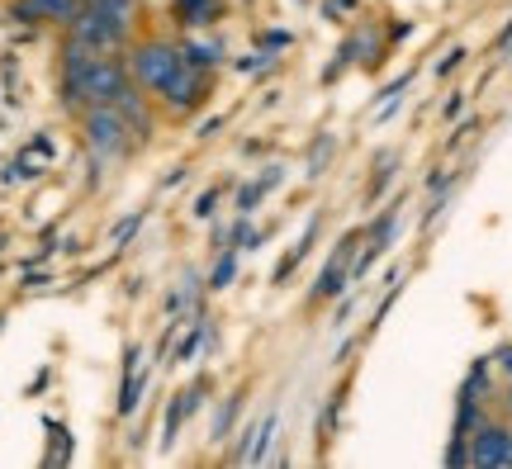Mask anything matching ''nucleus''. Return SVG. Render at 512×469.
Masks as SVG:
<instances>
[{
  "label": "nucleus",
  "mask_w": 512,
  "mask_h": 469,
  "mask_svg": "<svg viewBox=\"0 0 512 469\" xmlns=\"http://www.w3.org/2000/svg\"><path fill=\"white\" fill-rule=\"evenodd\" d=\"M81 138H86V147H91L95 162H119V157H128L133 143H138V138H133V128H128V119L114 105L81 109Z\"/></svg>",
  "instance_id": "f257e3e1"
},
{
  "label": "nucleus",
  "mask_w": 512,
  "mask_h": 469,
  "mask_svg": "<svg viewBox=\"0 0 512 469\" xmlns=\"http://www.w3.org/2000/svg\"><path fill=\"white\" fill-rule=\"evenodd\" d=\"M67 38L76 43H86L95 53H128V43H133V24L110 10H95V5H81L76 19L67 24Z\"/></svg>",
  "instance_id": "f03ea898"
},
{
  "label": "nucleus",
  "mask_w": 512,
  "mask_h": 469,
  "mask_svg": "<svg viewBox=\"0 0 512 469\" xmlns=\"http://www.w3.org/2000/svg\"><path fill=\"white\" fill-rule=\"evenodd\" d=\"M128 76L143 86V91H157L166 76L176 72V62H181V43L176 38H138V43H128Z\"/></svg>",
  "instance_id": "7ed1b4c3"
},
{
  "label": "nucleus",
  "mask_w": 512,
  "mask_h": 469,
  "mask_svg": "<svg viewBox=\"0 0 512 469\" xmlns=\"http://www.w3.org/2000/svg\"><path fill=\"white\" fill-rule=\"evenodd\" d=\"M157 100H162L166 114H176V119H185V114H195V109L204 105V95H209V72L204 67H195L190 57L181 53V62H176V72L166 76L162 86H157Z\"/></svg>",
  "instance_id": "20e7f679"
},
{
  "label": "nucleus",
  "mask_w": 512,
  "mask_h": 469,
  "mask_svg": "<svg viewBox=\"0 0 512 469\" xmlns=\"http://www.w3.org/2000/svg\"><path fill=\"white\" fill-rule=\"evenodd\" d=\"M470 465L475 469H512V422L484 417L470 436Z\"/></svg>",
  "instance_id": "39448f33"
},
{
  "label": "nucleus",
  "mask_w": 512,
  "mask_h": 469,
  "mask_svg": "<svg viewBox=\"0 0 512 469\" xmlns=\"http://www.w3.org/2000/svg\"><path fill=\"white\" fill-rule=\"evenodd\" d=\"M356 256H361V233L342 237L332 261L323 266V275H318V285H313V299H337V294L347 289V280L356 275Z\"/></svg>",
  "instance_id": "423d86ee"
},
{
  "label": "nucleus",
  "mask_w": 512,
  "mask_h": 469,
  "mask_svg": "<svg viewBox=\"0 0 512 469\" xmlns=\"http://www.w3.org/2000/svg\"><path fill=\"white\" fill-rule=\"evenodd\" d=\"M76 10H81V0H15L10 5V19L19 24H72Z\"/></svg>",
  "instance_id": "0eeeda50"
},
{
  "label": "nucleus",
  "mask_w": 512,
  "mask_h": 469,
  "mask_svg": "<svg viewBox=\"0 0 512 469\" xmlns=\"http://www.w3.org/2000/svg\"><path fill=\"white\" fill-rule=\"evenodd\" d=\"M110 105L128 119V128H133V138H138V143H147V138H152V105H147L143 86H138L133 76H128V86H124L119 95H114Z\"/></svg>",
  "instance_id": "6e6552de"
},
{
  "label": "nucleus",
  "mask_w": 512,
  "mask_h": 469,
  "mask_svg": "<svg viewBox=\"0 0 512 469\" xmlns=\"http://www.w3.org/2000/svg\"><path fill=\"white\" fill-rule=\"evenodd\" d=\"M223 0H176V24H185V29H214L223 19Z\"/></svg>",
  "instance_id": "1a4fd4ad"
},
{
  "label": "nucleus",
  "mask_w": 512,
  "mask_h": 469,
  "mask_svg": "<svg viewBox=\"0 0 512 469\" xmlns=\"http://www.w3.org/2000/svg\"><path fill=\"white\" fill-rule=\"evenodd\" d=\"M181 53L195 62V67H204V72H214L223 62V43L219 38H200V34H190V38H181Z\"/></svg>",
  "instance_id": "9d476101"
},
{
  "label": "nucleus",
  "mask_w": 512,
  "mask_h": 469,
  "mask_svg": "<svg viewBox=\"0 0 512 469\" xmlns=\"http://www.w3.org/2000/svg\"><path fill=\"white\" fill-rule=\"evenodd\" d=\"M138 361H143V356H138V351H128V370H124V398H119V413H133V408H138V398H143V389H147V365L143 370H138Z\"/></svg>",
  "instance_id": "9b49d317"
},
{
  "label": "nucleus",
  "mask_w": 512,
  "mask_h": 469,
  "mask_svg": "<svg viewBox=\"0 0 512 469\" xmlns=\"http://www.w3.org/2000/svg\"><path fill=\"white\" fill-rule=\"evenodd\" d=\"M200 408V389H185V394H176V403L166 408V427H162V441L171 446V436H176V427H185V417Z\"/></svg>",
  "instance_id": "f8f14e48"
},
{
  "label": "nucleus",
  "mask_w": 512,
  "mask_h": 469,
  "mask_svg": "<svg viewBox=\"0 0 512 469\" xmlns=\"http://www.w3.org/2000/svg\"><path fill=\"white\" fill-rule=\"evenodd\" d=\"M465 394H475V398H484V403H494V361H479L470 375H465V384H460Z\"/></svg>",
  "instance_id": "ddd939ff"
},
{
  "label": "nucleus",
  "mask_w": 512,
  "mask_h": 469,
  "mask_svg": "<svg viewBox=\"0 0 512 469\" xmlns=\"http://www.w3.org/2000/svg\"><path fill=\"white\" fill-rule=\"evenodd\" d=\"M81 5H95V10H110V15L138 24V0H81Z\"/></svg>",
  "instance_id": "4468645a"
},
{
  "label": "nucleus",
  "mask_w": 512,
  "mask_h": 469,
  "mask_svg": "<svg viewBox=\"0 0 512 469\" xmlns=\"http://www.w3.org/2000/svg\"><path fill=\"white\" fill-rule=\"evenodd\" d=\"M275 181H280V171H271V176H266V181H261V185H247V190H242V195H238V209H242V214H252L256 204H261V195H266V190H271Z\"/></svg>",
  "instance_id": "2eb2a0df"
},
{
  "label": "nucleus",
  "mask_w": 512,
  "mask_h": 469,
  "mask_svg": "<svg viewBox=\"0 0 512 469\" xmlns=\"http://www.w3.org/2000/svg\"><path fill=\"white\" fill-rule=\"evenodd\" d=\"M238 408H242V394H233V398H223V413H214V436H228V427H233V417H238Z\"/></svg>",
  "instance_id": "dca6fc26"
},
{
  "label": "nucleus",
  "mask_w": 512,
  "mask_h": 469,
  "mask_svg": "<svg viewBox=\"0 0 512 469\" xmlns=\"http://www.w3.org/2000/svg\"><path fill=\"white\" fill-rule=\"evenodd\" d=\"M233 271H238V252H223V261L214 266V275H209V289H223L233 280Z\"/></svg>",
  "instance_id": "f3484780"
},
{
  "label": "nucleus",
  "mask_w": 512,
  "mask_h": 469,
  "mask_svg": "<svg viewBox=\"0 0 512 469\" xmlns=\"http://www.w3.org/2000/svg\"><path fill=\"white\" fill-rule=\"evenodd\" d=\"M446 465H470V441H465V436H451V446H446Z\"/></svg>",
  "instance_id": "a211bd4d"
},
{
  "label": "nucleus",
  "mask_w": 512,
  "mask_h": 469,
  "mask_svg": "<svg viewBox=\"0 0 512 469\" xmlns=\"http://www.w3.org/2000/svg\"><path fill=\"white\" fill-rule=\"evenodd\" d=\"M489 361H494V370H498V375H508V379H512V342H503V346H498V351H494V356H489Z\"/></svg>",
  "instance_id": "6ab92c4d"
},
{
  "label": "nucleus",
  "mask_w": 512,
  "mask_h": 469,
  "mask_svg": "<svg viewBox=\"0 0 512 469\" xmlns=\"http://www.w3.org/2000/svg\"><path fill=\"white\" fill-rule=\"evenodd\" d=\"M460 62H465V48H451V53H446V57L437 62V76H451V72L460 67Z\"/></svg>",
  "instance_id": "aec40b11"
},
{
  "label": "nucleus",
  "mask_w": 512,
  "mask_h": 469,
  "mask_svg": "<svg viewBox=\"0 0 512 469\" xmlns=\"http://www.w3.org/2000/svg\"><path fill=\"white\" fill-rule=\"evenodd\" d=\"M389 181H394V157H384V166H380V176H375V185H370V199L380 195V190H384V185H389Z\"/></svg>",
  "instance_id": "412c9836"
},
{
  "label": "nucleus",
  "mask_w": 512,
  "mask_h": 469,
  "mask_svg": "<svg viewBox=\"0 0 512 469\" xmlns=\"http://www.w3.org/2000/svg\"><path fill=\"white\" fill-rule=\"evenodd\" d=\"M460 109H465V95H451V100H446V119H456Z\"/></svg>",
  "instance_id": "4be33fe9"
},
{
  "label": "nucleus",
  "mask_w": 512,
  "mask_h": 469,
  "mask_svg": "<svg viewBox=\"0 0 512 469\" xmlns=\"http://www.w3.org/2000/svg\"><path fill=\"white\" fill-rule=\"evenodd\" d=\"M498 398H503V417H508V422H512V379H508V389H503V394H498Z\"/></svg>",
  "instance_id": "5701e85b"
}]
</instances>
